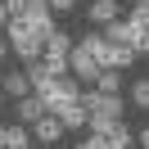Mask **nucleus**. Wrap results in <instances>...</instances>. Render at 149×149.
Returning <instances> with one entry per match:
<instances>
[{"instance_id":"obj_1","label":"nucleus","mask_w":149,"mask_h":149,"mask_svg":"<svg viewBox=\"0 0 149 149\" xmlns=\"http://www.w3.org/2000/svg\"><path fill=\"white\" fill-rule=\"evenodd\" d=\"M81 104L91 109V131L95 136H109V131L122 122V113H127V104H122L118 95H100V91H86Z\"/></svg>"},{"instance_id":"obj_2","label":"nucleus","mask_w":149,"mask_h":149,"mask_svg":"<svg viewBox=\"0 0 149 149\" xmlns=\"http://www.w3.org/2000/svg\"><path fill=\"white\" fill-rule=\"evenodd\" d=\"M5 36H9V50L23 59V63H36V59L45 54V32H36L27 18H9Z\"/></svg>"},{"instance_id":"obj_3","label":"nucleus","mask_w":149,"mask_h":149,"mask_svg":"<svg viewBox=\"0 0 149 149\" xmlns=\"http://www.w3.org/2000/svg\"><path fill=\"white\" fill-rule=\"evenodd\" d=\"M68 72H72V77H77L81 86H91L95 77L104 72V68H100V59H95V54H91L86 45H72V54H68Z\"/></svg>"},{"instance_id":"obj_4","label":"nucleus","mask_w":149,"mask_h":149,"mask_svg":"<svg viewBox=\"0 0 149 149\" xmlns=\"http://www.w3.org/2000/svg\"><path fill=\"white\" fill-rule=\"evenodd\" d=\"M54 118L63 122L68 131H77V127H91V109H86L81 100H68V104H59V109H54Z\"/></svg>"},{"instance_id":"obj_5","label":"nucleus","mask_w":149,"mask_h":149,"mask_svg":"<svg viewBox=\"0 0 149 149\" xmlns=\"http://www.w3.org/2000/svg\"><path fill=\"white\" fill-rule=\"evenodd\" d=\"M23 18H27L36 32H54V9H50V0H27Z\"/></svg>"},{"instance_id":"obj_6","label":"nucleus","mask_w":149,"mask_h":149,"mask_svg":"<svg viewBox=\"0 0 149 149\" xmlns=\"http://www.w3.org/2000/svg\"><path fill=\"white\" fill-rule=\"evenodd\" d=\"M63 122L54 118V113H45V118L41 122H32V140H36V145H54V140H63Z\"/></svg>"},{"instance_id":"obj_7","label":"nucleus","mask_w":149,"mask_h":149,"mask_svg":"<svg viewBox=\"0 0 149 149\" xmlns=\"http://www.w3.org/2000/svg\"><path fill=\"white\" fill-rule=\"evenodd\" d=\"M91 145H95V149H136V136H131V131L118 122L109 136H91Z\"/></svg>"},{"instance_id":"obj_8","label":"nucleus","mask_w":149,"mask_h":149,"mask_svg":"<svg viewBox=\"0 0 149 149\" xmlns=\"http://www.w3.org/2000/svg\"><path fill=\"white\" fill-rule=\"evenodd\" d=\"M45 113H50V104L41 100V95H23V100H18V122H23V127H32V122H41Z\"/></svg>"},{"instance_id":"obj_9","label":"nucleus","mask_w":149,"mask_h":149,"mask_svg":"<svg viewBox=\"0 0 149 149\" xmlns=\"http://www.w3.org/2000/svg\"><path fill=\"white\" fill-rule=\"evenodd\" d=\"M27 81H32V95H45L50 86H54V72H50V63H45V59L27 63Z\"/></svg>"},{"instance_id":"obj_10","label":"nucleus","mask_w":149,"mask_h":149,"mask_svg":"<svg viewBox=\"0 0 149 149\" xmlns=\"http://www.w3.org/2000/svg\"><path fill=\"white\" fill-rule=\"evenodd\" d=\"M0 91H5V95H14V100H23V95H32L27 68H23V72H0Z\"/></svg>"},{"instance_id":"obj_11","label":"nucleus","mask_w":149,"mask_h":149,"mask_svg":"<svg viewBox=\"0 0 149 149\" xmlns=\"http://www.w3.org/2000/svg\"><path fill=\"white\" fill-rule=\"evenodd\" d=\"M122 5L118 0H91V23H100V27H109V23H118Z\"/></svg>"},{"instance_id":"obj_12","label":"nucleus","mask_w":149,"mask_h":149,"mask_svg":"<svg viewBox=\"0 0 149 149\" xmlns=\"http://www.w3.org/2000/svg\"><path fill=\"white\" fill-rule=\"evenodd\" d=\"M95 91L100 95H118L122 91V68H104V72L95 77Z\"/></svg>"},{"instance_id":"obj_13","label":"nucleus","mask_w":149,"mask_h":149,"mask_svg":"<svg viewBox=\"0 0 149 149\" xmlns=\"http://www.w3.org/2000/svg\"><path fill=\"white\" fill-rule=\"evenodd\" d=\"M131 63H136V50H131V45H113V41H109V68H131Z\"/></svg>"},{"instance_id":"obj_14","label":"nucleus","mask_w":149,"mask_h":149,"mask_svg":"<svg viewBox=\"0 0 149 149\" xmlns=\"http://www.w3.org/2000/svg\"><path fill=\"white\" fill-rule=\"evenodd\" d=\"M0 140H5V149H32V136H27L23 127H5Z\"/></svg>"},{"instance_id":"obj_15","label":"nucleus","mask_w":149,"mask_h":149,"mask_svg":"<svg viewBox=\"0 0 149 149\" xmlns=\"http://www.w3.org/2000/svg\"><path fill=\"white\" fill-rule=\"evenodd\" d=\"M131 104H136V109H149V77L131 81Z\"/></svg>"},{"instance_id":"obj_16","label":"nucleus","mask_w":149,"mask_h":149,"mask_svg":"<svg viewBox=\"0 0 149 149\" xmlns=\"http://www.w3.org/2000/svg\"><path fill=\"white\" fill-rule=\"evenodd\" d=\"M50 9H54V14H72V9H77V0H50Z\"/></svg>"},{"instance_id":"obj_17","label":"nucleus","mask_w":149,"mask_h":149,"mask_svg":"<svg viewBox=\"0 0 149 149\" xmlns=\"http://www.w3.org/2000/svg\"><path fill=\"white\" fill-rule=\"evenodd\" d=\"M5 5H9V14H14V18H23V9H27V0H5Z\"/></svg>"},{"instance_id":"obj_18","label":"nucleus","mask_w":149,"mask_h":149,"mask_svg":"<svg viewBox=\"0 0 149 149\" xmlns=\"http://www.w3.org/2000/svg\"><path fill=\"white\" fill-rule=\"evenodd\" d=\"M9 18H14V14H9V5L0 0V27H9Z\"/></svg>"},{"instance_id":"obj_19","label":"nucleus","mask_w":149,"mask_h":149,"mask_svg":"<svg viewBox=\"0 0 149 149\" xmlns=\"http://www.w3.org/2000/svg\"><path fill=\"white\" fill-rule=\"evenodd\" d=\"M5 54H9V36H5V27H0V63H5Z\"/></svg>"},{"instance_id":"obj_20","label":"nucleus","mask_w":149,"mask_h":149,"mask_svg":"<svg viewBox=\"0 0 149 149\" xmlns=\"http://www.w3.org/2000/svg\"><path fill=\"white\" fill-rule=\"evenodd\" d=\"M136 145H140V149H149V127H145V131L136 136Z\"/></svg>"},{"instance_id":"obj_21","label":"nucleus","mask_w":149,"mask_h":149,"mask_svg":"<svg viewBox=\"0 0 149 149\" xmlns=\"http://www.w3.org/2000/svg\"><path fill=\"white\" fill-rule=\"evenodd\" d=\"M68 149H95V145H91V140H86V145H68Z\"/></svg>"},{"instance_id":"obj_22","label":"nucleus","mask_w":149,"mask_h":149,"mask_svg":"<svg viewBox=\"0 0 149 149\" xmlns=\"http://www.w3.org/2000/svg\"><path fill=\"white\" fill-rule=\"evenodd\" d=\"M136 9H149V0H136Z\"/></svg>"},{"instance_id":"obj_23","label":"nucleus","mask_w":149,"mask_h":149,"mask_svg":"<svg viewBox=\"0 0 149 149\" xmlns=\"http://www.w3.org/2000/svg\"><path fill=\"white\" fill-rule=\"evenodd\" d=\"M0 136H5V131H0ZM0 149H5V140H0Z\"/></svg>"},{"instance_id":"obj_24","label":"nucleus","mask_w":149,"mask_h":149,"mask_svg":"<svg viewBox=\"0 0 149 149\" xmlns=\"http://www.w3.org/2000/svg\"><path fill=\"white\" fill-rule=\"evenodd\" d=\"M0 95H5V91H0Z\"/></svg>"},{"instance_id":"obj_25","label":"nucleus","mask_w":149,"mask_h":149,"mask_svg":"<svg viewBox=\"0 0 149 149\" xmlns=\"http://www.w3.org/2000/svg\"><path fill=\"white\" fill-rule=\"evenodd\" d=\"M136 149H140V145H136Z\"/></svg>"}]
</instances>
